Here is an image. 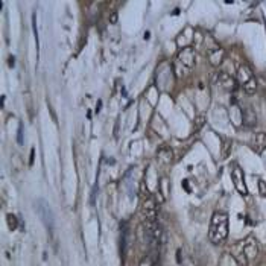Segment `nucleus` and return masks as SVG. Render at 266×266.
Returning <instances> with one entry per match:
<instances>
[{
	"label": "nucleus",
	"instance_id": "1",
	"mask_svg": "<svg viewBox=\"0 0 266 266\" xmlns=\"http://www.w3.org/2000/svg\"><path fill=\"white\" fill-rule=\"evenodd\" d=\"M227 237H228V215L224 211L213 213L211 221H210V228H208L210 242L219 245L225 242Z\"/></svg>",
	"mask_w": 266,
	"mask_h": 266
},
{
	"label": "nucleus",
	"instance_id": "2",
	"mask_svg": "<svg viewBox=\"0 0 266 266\" xmlns=\"http://www.w3.org/2000/svg\"><path fill=\"white\" fill-rule=\"evenodd\" d=\"M237 82L243 87V90L248 94H252L257 90V81H255V78L252 75V70L246 64L239 66V69H237Z\"/></svg>",
	"mask_w": 266,
	"mask_h": 266
},
{
	"label": "nucleus",
	"instance_id": "3",
	"mask_svg": "<svg viewBox=\"0 0 266 266\" xmlns=\"http://www.w3.org/2000/svg\"><path fill=\"white\" fill-rule=\"evenodd\" d=\"M35 210L38 213V216L41 218L43 224L46 225V228L53 233V224H55V219H53V213L52 208L49 205V202L46 199H37L35 201Z\"/></svg>",
	"mask_w": 266,
	"mask_h": 266
},
{
	"label": "nucleus",
	"instance_id": "4",
	"mask_svg": "<svg viewBox=\"0 0 266 266\" xmlns=\"http://www.w3.org/2000/svg\"><path fill=\"white\" fill-rule=\"evenodd\" d=\"M177 64H181V67L184 69V72L187 73L193 64H195V50L192 47H184L180 53H178V58H177Z\"/></svg>",
	"mask_w": 266,
	"mask_h": 266
},
{
	"label": "nucleus",
	"instance_id": "5",
	"mask_svg": "<svg viewBox=\"0 0 266 266\" xmlns=\"http://www.w3.org/2000/svg\"><path fill=\"white\" fill-rule=\"evenodd\" d=\"M157 211H158V205H157L155 199L154 198L145 199V202L142 204V213H143L146 222H155L157 221Z\"/></svg>",
	"mask_w": 266,
	"mask_h": 266
},
{
	"label": "nucleus",
	"instance_id": "6",
	"mask_svg": "<svg viewBox=\"0 0 266 266\" xmlns=\"http://www.w3.org/2000/svg\"><path fill=\"white\" fill-rule=\"evenodd\" d=\"M230 255L233 257L236 266H248L249 264V258H248V255L243 251L242 242H237V243H234L230 248Z\"/></svg>",
	"mask_w": 266,
	"mask_h": 266
},
{
	"label": "nucleus",
	"instance_id": "7",
	"mask_svg": "<svg viewBox=\"0 0 266 266\" xmlns=\"http://www.w3.org/2000/svg\"><path fill=\"white\" fill-rule=\"evenodd\" d=\"M231 178H233V183H234L236 190H237L240 195H248V189H246V183H245V175H243V171H242L239 166H234V168H233V171H231Z\"/></svg>",
	"mask_w": 266,
	"mask_h": 266
},
{
	"label": "nucleus",
	"instance_id": "8",
	"mask_svg": "<svg viewBox=\"0 0 266 266\" xmlns=\"http://www.w3.org/2000/svg\"><path fill=\"white\" fill-rule=\"evenodd\" d=\"M207 53H208V61L211 66H219L224 60V49L213 41L211 47H207Z\"/></svg>",
	"mask_w": 266,
	"mask_h": 266
},
{
	"label": "nucleus",
	"instance_id": "9",
	"mask_svg": "<svg viewBox=\"0 0 266 266\" xmlns=\"http://www.w3.org/2000/svg\"><path fill=\"white\" fill-rule=\"evenodd\" d=\"M242 242V246H243V251H245V254L248 255V258L251 260V258H255L257 257V254H258V245H257V240L254 239V237H246V239H243V240H240Z\"/></svg>",
	"mask_w": 266,
	"mask_h": 266
},
{
	"label": "nucleus",
	"instance_id": "10",
	"mask_svg": "<svg viewBox=\"0 0 266 266\" xmlns=\"http://www.w3.org/2000/svg\"><path fill=\"white\" fill-rule=\"evenodd\" d=\"M240 116H242V123L246 128H252L257 123V114H255V111L251 108L249 105L243 106L242 111H240Z\"/></svg>",
	"mask_w": 266,
	"mask_h": 266
},
{
	"label": "nucleus",
	"instance_id": "11",
	"mask_svg": "<svg viewBox=\"0 0 266 266\" xmlns=\"http://www.w3.org/2000/svg\"><path fill=\"white\" fill-rule=\"evenodd\" d=\"M216 84L221 85L222 88L228 90V91H233L236 88V81L228 73H225V72H219L216 75Z\"/></svg>",
	"mask_w": 266,
	"mask_h": 266
},
{
	"label": "nucleus",
	"instance_id": "12",
	"mask_svg": "<svg viewBox=\"0 0 266 266\" xmlns=\"http://www.w3.org/2000/svg\"><path fill=\"white\" fill-rule=\"evenodd\" d=\"M252 148L257 152H261L263 149H266V132L260 131L252 136Z\"/></svg>",
	"mask_w": 266,
	"mask_h": 266
},
{
	"label": "nucleus",
	"instance_id": "13",
	"mask_svg": "<svg viewBox=\"0 0 266 266\" xmlns=\"http://www.w3.org/2000/svg\"><path fill=\"white\" fill-rule=\"evenodd\" d=\"M158 192L163 195V199H168L169 193H171V184H169V180L168 178H162L158 183Z\"/></svg>",
	"mask_w": 266,
	"mask_h": 266
},
{
	"label": "nucleus",
	"instance_id": "14",
	"mask_svg": "<svg viewBox=\"0 0 266 266\" xmlns=\"http://www.w3.org/2000/svg\"><path fill=\"white\" fill-rule=\"evenodd\" d=\"M158 158L162 160L163 163H171L172 160H174V152H172V149H169V148H162L158 151Z\"/></svg>",
	"mask_w": 266,
	"mask_h": 266
},
{
	"label": "nucleus",
	"instance_id": "15",
	"mask_svg": "<svg viewBox=\"0 0 266 266\" xmlns=\"http://www.w3.org/2000/svg\"><path fill=\"white\" fill-rule=\"evenodd\" d=\"M219 266H236V263H234V260H233V257L230 254H224L222 258H221Z\"/></svg>",
	"mask_w": 266,
	"mask_h": 266
},
{
	"label": "nucleus",
	"instance_id": "16",
	"mask_svg": "<svg viewBox=\"0 0 266 266\" xmlns=\"http://www.w3.org/2000/svg\"><path fill=\"white\" fill-rule=\"evenodd\" d=\"M140 266H158V260H155L154 257L148 255L140 261Z\"/></svg>",
	"mask_w": 266,
	"mask_h": 266
},
{
	"label": "nucleus",
	"instance_id": "17",
	"mask_svg": "<svg viewBox=\"0 0 266 266\" xmlns=\"http://www.w3.org/2000/svg\"><path fill=\"white\" fill-rule=\"evenodd\" d=\"M231 146H233V142H231V140H225V142H224L222 158H228V155H230V152H231Z\"/></svg>",
	"mask_w": 266,
	"mask_h": 266
},
{
	"label": "nucleus",
	"instance_id": "18",
	"mask_svg": "<svg viewBox=\"0 0 266 266\" xmlns=\"http://www.w3.org/2000/svg\"><path fill=\"white\" fill-rule=\"evenodd\" d=\"M7 222H8L10 230H16L19 227V221H17V218L14 215H8L7 216Z\"/></svg>",
	"mask_w": 266,
	"mask_h": 266
},
{
	"label": "nucleus",
	"instance_id": "19",
	"mask_svg": "<svg viewBox=\"0 0 266 266\" xmlns=\"http://www.w3.org/2000/svg\"><path fill=\"white\" fill-rule=\"evenodd\" d=\"M258 192H260L261 196L266 198V183L263 180H258Z\"/></svg>",
	"mask_w": 266,
	"mask_h": 266
},
{
	"label": "nucleus",
	"instance_id": "20",
	"mask_svg": "<svg viewBox=\"0 0 266 266\" xmlns=\"http://www.w3.org/2000/svg\"><path fill=\"white\" fill-rule=\"evenodd\" d=\"M17 142H19L20 145L23 143V125H22V123L19 125V134H17Z\"/></svg>",
	"mask_w": 266,
	"mask_h": 266
},
{
	"label": "nucleus",
	"instance_id": "21",
	"mask_svg": "<svg viewBox=\"0 0 266 266\" xmlns=\"http://www.w3.org/2000/svg\"><path fill=\"white\" fill-rule=\"evenodd\" d=\"M196 120H198V122H196V129H199V126H201L202 122H204V117H198Z\"/></svg>",
	"mask_w": 266,
	"mask_h": 266
},
{
	"label": "nucleus",
	"instance_id": "22",
	"mask_svg": "<svg viewBox=\"0 0 266 266\" xmlns=\"http://www.w3.org/2000/svg\"><path fill=\"white\" fill-rule=\"evenodd\" d=\"M34 154H35V149H31V162H29V165L34 163Z\"/></svg>",
	"mask_w": 266,
	"mask_h": 266
},
{
	"label": "nucleus",
	"instance_id": "23",
	"mask_svg": "<svg viewBox=\"0 0 266 266\" xmlns=\"http://www.w3.org/2000/svg\"><path fill=\"white\" fill-rule=\"evenodd\" d=\"M111 23H117V14L116 13L111 16Z\"/></svg>",
	"mask_w": 266,
	"mask_h": 266
},
{
	"label": "nucleus",
	"instance_id": "24",
	"mask_svg": "<svg viewBox=\"0 0 266 266\" xmlns=\"http://www.w3.org/2000/svg\"><path fill=\"white\" fill-rule=\"evenodd\" d=\"M186 266H199V264H196V263H195V261H192V260H187Z\"/></svg>",
	"mask_w": 266,
	"mask_h": 266
}]
</instances>
